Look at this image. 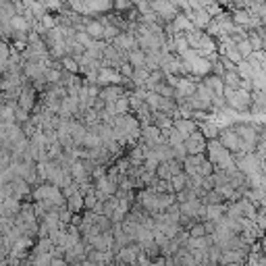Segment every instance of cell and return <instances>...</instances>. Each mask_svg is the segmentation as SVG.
Masks as SVG:
<instances>
[{"label": "cell", "mask_w": 266, "mask_h": 266, "mask_svg": "<svg viewBox=\"0 0 266 266\" xmlns=\"http://www.w3.org/2000/svg\"><path fill=\"white\" fill-rule=\"evenodd\" d=\"M204 154H206V158L212 162L214 169H220V171H233V169H237L235 167V154L220 144L218 138H212V140L206 142V152Z\"/></svg>", "instance_id": "6da1fadb"}, {"label": "cell", "mask_w": 266, "mask_h": 266, "mask_svg": "<svg viewBox=\"0 0 266 266\" xmlns=\"http://www.w3.org/2000/svg\"><path fill=\"white\" fill-rule=\"evenodd\" d=\"M31 202H48L50 206L58 208L62 204H66V197L62 195V189L52 185V183H38L31 187V195H29Z\"/></svg>", "instance_id": "7a4b0ae2"}, {"label": "cell", "mask_w": 266, "mask_h": 266, "mask_svg": "<svg viewBox=\"0 0 266 266\" xmlns=\"http://www.w3.org/2000/svg\"><path fill=\"white\" fill-rule=\"evenodd\" d=\"M183 171L185 175H197V177H208L214 173L212 162L206 158V154H187L183 158Z\"/></svg>", "instance_id": "3957f363"}, {"label": "cell", "mask_w": 266, "mask_h": 266, "mask_svg": "<svg viewBox=\"0 0 266 266\" xmlns=\"http://www.w3.org/2000/svg\"><path fill=\"white\" fill-rule=\"evenodd\" d=\"M233 129L239 136V152H254L260 138L254 123H233Z\"/></svg>", "instance_id": "277c9868"}, {"label": "cell", "mask_w": 266, "mask_h": 266, "mask_svg": "<svg viewBox=\"0 0 266 266\" xmlns=\"http://www.w3.org/2000/svg\"><path fill=\"white\" fill-rule=\"evenodd\" d=\"M235 167H237L243 175L262 171V169H260V158H258L256 152H237V154H235Z\"/></svg>", "instance_id": "5b68a950"}, {"label": "cell", "mask_w": 266, "mask_h": 266, "mask_svg": "<svg viewBox=\"0 0 266 266\" xmlns=\"http://www.w3.org/2000/svg\"><path fill=\"white\" fill-rule=\"evenodd\" d=\"M38 98H40V94L34 90V85L27 81V83L21 85V92H19L17 104L23 108V110H27V113H31V110L36 108V104H38Z\"/></svg>", "instance_id": "8992f818"}, {"label": "cell", "mask_w": 266, "mask_h": 266, "mask_svg": "<svg viewBox=\"0 0 266 266\" xmlns=\"http://www.w3.org/2000/svg\"><path fill=\"white\" fill-rule=\"evenodd\" d=\"M142 254V246L136 241L127 243V246H123L117 254H115V262L117 264H138V256Z\"/></svg>", "instance_id": "52a82bcc"}, {"label": "cell", "mask_w": 266, "mask_h": 266, "mask_svg": "<svg viewBox=\"0 0 266 266\" xmlns=\"http://www.w3.org/2000/svg\"><path fill=\"white\" fill-rule=\"evenodd\" d=\"M5 185H7L9 195H13V197H17V200H25V197L31 195V185L23 179V177H19V175L15 177V179L7 181Z\"/></svg>", "instance_id": "ba28073f"}, {"label": "cell", "mask_w": 266, "mask_h": 266, "mask_svg": "<svg viewBox=\"0 0 266 266\" xmlns=\"http://www.w3.org/2000/svg\"><path fill=\"white\" fill-rule=\"evenodd\" d=\"M183 142H185L187 154H202V152H206V142H208V140L204 138V133L200 131V127H197L195 131H191Z\"/></svg>", "instance_id": "9c48e42d"}, {"label": "cell", "mask_w": 266, "mask_h": 266, "mask_svg": "<svg viewBox=\"0 0 266 266\" xmlns=\"http://www.w3.org/2000/svg\"><path fill=\"white\" fill-rule=\"evenodd\" d=\"M218 142L223 144L227 150H231L233 154L239 152V136H237V131L233 129V125L220 127V131H218Z\"/></svg>", "instance_id": "30bf717a"}, {"label": "cell", "mask_w": 266, "mask_h": 266, "mask_svg": "<svg viewBox=\"0 0 266 266\" xmlns=\"http://www.w3.org/2000/svg\"><path fill=\"white\" fill-rule=\"evenodd\" d=\"M150 5H152V11L156 13L162 21H167V23H169V21H173L175 15L179 13V9L173 5V0H152Z\"/></svg>", "instance_id": "8fae6325"}, {"label": "cell", "mask_w": 266, "mask_h": 266, "mask_svg": "<svg viewBox=\"0 0 266 266\" xmlns=\"http://www.w3.org/2000/svg\"><path fill=\"white\" fill-rule=\"evenodd\" d=\"M187 17L191 19V23H193V29H200V31H206L208 23L212 21V15L202 7V9H189L187 11Z\"/></svg>", "instance_id": "7c38bea8"}, {"label": "cell", "mask_w": 266, "mask_h": 266, "mask_svg": "<svg viewBox=\"0 0 266 266\" xmlns=\"http://www.w3.org/2000/svg\"><path fill=\"white\" fill-rule=\"evenodd\" d=\"M140 140H142V142H146L150 148H152V146H156V144L164 142V138H162V129H158L154 123H150V125H142Z\"/></svg>", "instance_id": "4fadbf2b"}, {"label": "cell", "mask_w": 266, "mask_h": 266, "mask_svg": "<svg viewBox=\"0 0 266 266\" xmlns=\"http://www.w3.org/2000/svg\"><path fill=\"white\" fill-rule=\"evenodd\" d=\"M123 75L119 73V69H113V66H100L98 71V85H110V83H121L123 85Z\"/></svg>", "instance_id": "5bb4252c"}, {"label": "cell", "mask_w": 266, "mask_h": 266, "mask_svg": "<svg viewBox=\"0 0 266 266\" xmlns=\"http://www.w3.org/2000/svg\"><path fill=\"white\" fill-rule=\"evenodd\" d=\"M129 90L125 85H121V83H110V85H102L100 87V94H98V98H102L104 102H115L119 96H123V94H127Z\"/></svg>", "instance_id": "9a60e30c"}, {"label": "cell", "mask_w": 266, "mask_h": 266, "mask_svg": "<svg viewBox=\"0 0 266 266\" xmlns=\"http://www.w3.org/2000/svg\"><path fill=\"white\" fill-rule=\"evenodd\" d=\"M115 48H119V50H125V52H129L131 48H136L138 46V40H136V34H131V31H119L117 36H115V40L110 42Z\"/></svg>", "instance_id": "2e32d148"}, {"label": "cell", "mask_w": 266, "mask_h": 266, "mask_svg": "<svg viewBox=\"0 0 266 266\" xmlns=\"http://www.w3.org/2000/svg\"><path fill=\"white\" fill-rule=\"evenodd\" d=\"M173 129L179 131V133H181V138L185 140L191 131L197 129V121L191 119V117H179V115H177V117L173 119Z\"/></svg>", "instance_id": "e0dca14e"}, {"label": "cell", "mask_w": 266, "mask_h": 266, "mask_svg": "<svg viewBox=\"0 0 266 266\" xmlns=\"http://www.w3.org/2000/svg\"><path fill=\"white\" fill-rule=\"evenodd\" d=\"M69 133H71V138H73V144H75L77 148H81V146H83V138H85V133H87V127H85L83 121L71 119V121H69Z\"/></svg>", "instance_id": "ac0fdd59"}, {"label": "cell", "mask_w": 266, "mask_h": 266, "mask_svg": "<svg viewBox=\"0 0 266 266\" xmlns=\"http://www.w3.org/2000/svg\"><path fill=\"white\" fill-rule=\"evenodd\" d=\"M202 83L208 87V90L216 96H223V90H225V83H223V77L220 75H214V73H208L202 77Z\"/></svg>", "instance_id": "d6986e66"}, {"label": "cell", "mask_w": 266, "mask_h": 266, "mask_svg": "<svg viewBox=\"0 0 266 266\" xmlns=\"http://www.w3.org/2000/svg\"><path fill=\"white\" fill-rule=\"evenodd\" d=\"M83 31L90 36L92 40H102V36H104V25L100 23L98 19L87 17V19H85V25H83Z\"/></svg>", "instance_id": "ffe728a7"}, {"label": "cell", "mask_w": 266, "mask_h": 266, "mask_svg": "<svg viewBox=\"0 0 266 266\" xmlns=\"http://www.w3.org/2000/svg\"><path fill=\"white\" fill-rule=\"evenodd\" d=\"M197 127H200V131L204 133V138L206 140H212V138H218V131H220V125L212 119V117H208V119H204V121H197Z\"/></svg>", "instance_id": "44dd1931"}, {"label": "cell", "mask_w": 266, "mask_h": 266, "mask_svg": "<svg viewBox=\"0 0 266 266\" xmlns=\"http://www.w3.org/2000/svg\"><path fill=\"white\" fill-rule=\"evenodd\" d=\"M150 156H152V158H156L158 162L169 160V158H175V156H173V148H171L167 142H160V144H156V146H152Z\"/></svg>", "instance_id": "7402d4cb"}, {"label": "cell", "mask_w": 266, "mask_h": 266, "mask_svg": "<svg viewBox=\"0 0 266 266\" xmlns=\"http://www.w3.org/2000/svg\"><path fill=\"white\" fill-rule=\"evenodd\" d=\"M173 23V27L177 29V34H185V31H189V29H193V23H191V19L187 17V13H183V11H179L175 15V19L171 21Z\"/></svg>", "instance_id": "603a6c76"}, {"label": "cell", "mask_w": 266, "mask_h": 266, "mask_svg": "<svg viewBox=\"0 0 266 266\" xmlns=\"http://www.w3.org/2000/svg\"><path fill=\"white\" fill-rule=\"evenodd\" d=\"M152 123L164 131L173 127V117L169 113H162V110H152Z\"/></svg>", "instance_id": "cb8c5ba5"}, {"label": "cell", "mask_w": 266, "mask_h": 266, "mask_svg": "<svg viewBox=\"0 0 266 266\" xmlns=\"http://www.w3.org/2000/svg\"><path fill=\"white\" fill-rule=\"evenodd\" d=\"M250 17H252V11H248V9H233V11H231L233 23L246 27V29H248V25H250Z\"/></svg>", "instance_id": "d4e9b609"}, {"label": "cell", "mask_w": 266, "mask_h": 266, "mask_svg": "<svg viewBox=\"0 0 266 266\" xmlns=\"http://www.w3.org/2000/svg\"><path fill=\"white\" fill-rule=\"evenodd\" d=\"M148 79H150V69H146V66H133V73H131L133 85H136V87H144Z\"/></svg>", "instance_id": "484cf974"}, {"label": "cell", "mask_w": 266, "mask_h": 266, "mask_svg": "<svg viewBox=\"0 0 266 266\" xmlns=\"http://www.w3.org/2000/svg\"><path fill=\"white\" fill-rule=\"evenodd\" d=\"M127 62H129L131 66H146V52H144L140 46L131 48V50L127 52Z\"/></svg>", "instance_id": "4316f807"}, {"label": "cell", "mask_w": 266, "mask_h": 266, "mask_svg": "<svg viewBox=\"0 0 266 266\" xmlns=\"http://www.w3.org/2000/svg\"><path fill=\"white\" fill-rule=\"evenodd\" d=\"M225 212H227V204L225 202H220V204H206V218H210V220L223 218Z\"/></svg>", "instance_id": "83f0119b"}, {"label": "cell", "mask_w": 266, "mask_h": 266, "mask_svg": "<svg viewBox=\"0 0 266 266\" xmlns=\"http://www.w3.org/2000/svg\"><path fill=\"white\" fill-rule=\"evenodd\" d=\"M66 208H69L71 212H83V193L81 191H75L71 193L69 197H66Z\"/></svg>", "instance_id": "f1b7e54d"}, {"label": "cell", "mask_w": 266, "mask_h": 266, "mask_svg": "<svg viewBox=\"0 0 266 266\" xmlns=\"http://www.w3.org/2000/svg\"><path fill=\"white\" fill-rule=\"evenodd\" d=\"M173 40V52L179 56V54H183L187 48H189V44H187V38H185V34H177V36H173L171 38Z\"/></svg>", "instance_id": "f546056e"}, {"label": "cell", "mask_w": 266, "mask_h": 266, "mask_svg": "<svg viewBox=\"0 0 266 266\" xmlns=\"http://www.w3.org/2000/svg\"><path fill=\"white\" fill-rule=\"evenodd\" d=\"M133 115L138 117V121H140V125H150L152 123V108L144 102L138 110H133Z\"/></svg>", "instance_id": "4dcf8cb0"}, {"label": "cell", "mask_w": 266, "mask_h": 266, "mask_svg": "<svg viewBox=\"0 0 266 266\" xmlns=\"http://www.w3.org/2000/svg\"><path fill=\"white\" fill-rule=\"evenodd\" d=\"M237 73H239V77L241 79H252L254 77V66L250 64V60H239L237 62Z\"/></svg>", "instance_id": "1f68e13d"}, {"label": "cell", "mask_w": 266, "mask_h": 266, "mask_svg": "<svg viewBox=\"0 0 266 266\" xmlns=\"http://www.w3.org/2000/svg\"><path fill=\"white\" fill-rule=\"evenodd\" d=\"M98 146H102V140H100V136H98L96 131L87 129L85 138H83V146H81V148H98Z\"/></svg>", "instance_id": "d6a6232c"}, {"label": "cell", "mask_w": 266, "mask_h": 266, "mask_svg": "<svg viewBox=\"0 0 266 266\" xmlns=\"http://www.w3.org/2000/svg\"><path fill=\"white\" fill-rule=\"evenodd\" d=\"M60 66H62V71H69V73H79V64L77 60L71 56V54H64L60 58Z\"/></svg>", "instance_id": "836d02e7"}, {"label": "cell", "mask_w": 266, "mask_h": 266, "mask_svg": "<svg viewBox=\"0 0 266 266\" xmlns=\"http://www.w3.org/2000/svg\"><path fill=\"white\" fill-rule=\"evenodd\" d=\"M44 77H46V81H48V85H52V83H60V79H62V69H58V66H48L46 69V73H44Z\"/></svg>", "instance_id": "e575fe53"}, {"label": "cell", "mask_w": 266, "mask_h": 266, "mask_svg": "<svg viewBox=\"0 0 266 266\" xmlns=\"http://www.w3.org/2000/svg\"><path fill=\"white\" fill-rule=\"evenodd\" d=\"M113 108H115V115H121V113H129V92L119 96L115 102H113Z\"/></svg>", "instance_id": "d590c367"}, {"label": "cell", "mask_w": 266, "mask_h": 266, "mask_svg": "<svg viewBox=\"0 0 266 266\" xmlns=\"http://www.w3.org/2000/svg\"><path fill=\"white\" fill-rule=\"evenodd\" d=\"M169 181H171L173 191L177 193V191H181V189L185 187V183H187V175H185V171H183V173H179V175H173Z\"/></svg>", "instance_id": "8d00e7d4"}, {"label": "cell", "mask_w": 266, "mask_h": 266, "mask_svg": "<svg viewBox=\"0 0 266 266\" xmlns=\"http://www.w3.org/2000/svg\"><path fill=\"white\" fill-rule=\"evenodd\" d=\"M202 202H204V204H220V202H227V200L212 187V189H208V191L202 195Z\"/></svg>", "instance_id": "74e56055"}, {"label": "cell", "mask_w": 266, "mask_h": 266, "mask_svg": "<svg viewBox=\"0 0 266 266\" xmlns=\"http://www.w3.org/2000/svg\"><path fill=\"white\" fill-rule=\"evenodd\" d=\"M223 83L229 85V87H233V90H237V87L241 85V77H239L237 71H225V75H223Z\"/></svg>", "instance_id": "f35d334b"}, {"label": "cell", "mask_w": 266, "mask_h": 266, "mask_svg": "<svg viewBox=\"0 0 266 266\" xmlns=\"http://www.w3.org/2000/svg\"><path fill=\"white\" fill-rule=\"evenodd\" d=\"M235 48H237V52L241 54V58H248V56L254 52V48H252V44H250L248 38H246V40H241V42H237V44H235Z\"/></svg>", "instance_id": "ab89813d"}, {"label": "cell", "mask_w": 266, "mask_h": 266, "mask_svg": "<svg viewBox=\"0 0 266 266\" xmlns=\"http://www.w3.org/2000/svg\"><path fill=\"white\" fill-rule=\"evenodd\" d=\"M31 85H34V90L38 92V94H44V92H46L48 90V81H46V77H38V79H34V81H29Z\"/></svg>", "instance_id": "60d3db41"}, {"label": "cell", "mask_w": 266, "mask_h": 266, "mask_svg": "<svg viewBox=\"0 0 266 266\" xmlns=\"http://www.w3.org/2000/svg\"><path fill=\"white\" fill-rule=\"evenodd\" d=\"M119 31H121V29H119L117 25H104V36H102V40L110 44V42L115 40V36H117Z\"/></svg>", "instance_id": "b9f144b4"}, {"label": "cell", "mask_w": 266, "mask_h": 266, "mask_svg": "<svg viewBox=\"0 0 266 266\" xmlns=\"http://www.w3.org/2000/svg\"><path fill=\"white\" fill-rule=\"evenodd\" d=\"M29 115H31V113H27V110H23V108L17 104V108H15V121H17V123H21V125L27 123V121H29Z\"/></svg>", "instance_id": "7bdbcfd3"}, {"label": "cell", "mask_w": 266, "mask_h": 266, "mask_svg": "<svg viewBox=\"0 0 266 266\" xmlns=\"http://www.w3.org/2000/svg\"><path fill=\"white\" fill-rule=\"evenodd\" d=\"M223 56H227V58H229V60H233L235 64H237L239 60H243V58H241V54L237 52V48H235V46H229V48L223 52Z\"/></svg>", "instance_id": "ee69618b"}, {"label": "cell", "mask_w": 266, "mask_h": 266, "mask_svg": "<svg viewBox=\"0 0 266 266\" xmlns=\"http://www.w3.org/2000/svg\"><path fill=\"white\" fill-rule=\"evenodd\" d=\"M119 73H121L123 77H131V73H133V66L125 60V62H121V64H119Z\"/></svg>", "instance_id": "f6af8a7d"}, {"label": "cell", "mask_w": 266, "mask_h": 266, "mask_svg": "<svg viewBox=\"0 0 266 266\" xmlns=\"http://www.w3.org/2000/svg\"><path fill=\"white\" fill-rule=\"evenodd\" d=\"M131 3H133V5H138V3H142V0H131Z\"/></svg>", "instance_id": "bcb514c9"}]
</instances>
